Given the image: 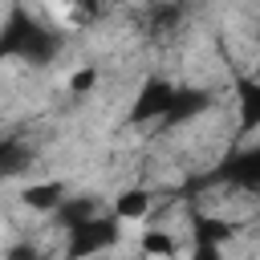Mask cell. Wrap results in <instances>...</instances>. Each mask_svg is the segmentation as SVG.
I'll return each instance as SVG.
<instances>
[{
  "label": "cell",
  "mask_w": 260,
  "mask_h": 260,
  "mask_svg": "<svg viewBox=\"0 0 260 260\" xmlns=\"http://www.w3.org/2000/svg\"><path fill=\"white\" fill-rule=\"evenodd\" d=\"M110 215H114L118 228H134V232H138V228L154 215V195H150V187L130 183V187L114 191V199H110Z\"/></svg>",
  "instance_id": "6da1fadb"
},
{
  "label": "cell",
  "mask_w": 260,
  "mask_h": 260,
  "mask_svg": "<svg viewBox=\"0 0 260 260\" xmlns=\"http://www.w3.org/2000/svg\"><path fill=\"white\" fill-rule=\"evenodd\" d=\"M20 203L32 207V211H41V215H49V211H57V207L65 203V183H57V179L28 183V187L20 191Z\"/></svg>",
  "instance_id": "7a4b0ae2"
}]
</instances>
